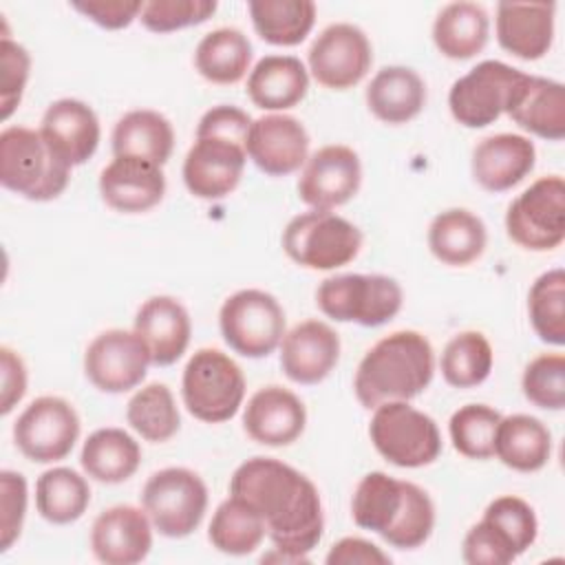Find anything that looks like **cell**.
Here are the masks:
<instances>
[{
	"label": "cell",
	"instance_id": "1",
	"mask_svg": "<svg viewBox=\"0 0 565 565\" xmlns=\"http://www.w3.org/2000/svg\"><path fill=\"white\" fill-rule=\"evenodd\" d=\"M230 494L260 514L274 550L296 563H305L320 543L324 530L320 492L289 463L274 457L243 461L230 479Z\"/></svg>",
	"mask_w": 565,
	"mask_h": 565
},
{
	"label": "cell",
	"instance_id": "2",
	"mask_svg": "<svg viewBox=\"0 0 565 565\" xmlns=\"http://www.w3.org/2000/svg\"><path fill=\"white\" fill-rule=\"evenodd\" d=\"M435 373V351L419 331H395L375 342L358 364L353 391L364 408L408 402L424 393Z\"/></svg>",
	"mask_w": 565,
	"mask_h": 565
},
{
	"label": "cell",
	"instance_id": "3",
	"mask_svg": "<svg viewBox=\"0 0 565 565\" xmlns=\"http://www.w3.org/2000/svg\"><path fill=\"white\" fill-rule=\"evenodd\" d=\"M71 179V166L49 146L44 135L24 126L0 132V183L29 199H57Z\"/></svg>",
	"mask_w": 565,
	"mask_h": 565
},
{
	"label": "cell",
	"instance_id": "4",
	"mask_svg": "<svg viewBox=\"0 0 565 565\" xmlns=\"http://www.w3.org/2000/svg\"><path fill=\"white\" fill-rule=\"evenodd\" d=\"M181 397L192 417L205 424L227 422L243 404L245 375L227 353L199 349L183 369Z\"/></svg>",
	"mask_w": 565,
	"mask_h": 565
},
{
	"label": "cell",
	"instance_id": "5",
	"mask_svg": "<svg viewBox=\"0 0 565 565\" xmlns=\"http://www.w3.org/2000/svg\"><path fill=\"white\" fill-rule=\"evenodd\" d=\"M402 287L384 274H340L324 278L316 289V305L335 322L380 327L402 309Z\"/></svg>",
	"mask_w": 565,
	"mask_h": 565
},
{
	"label": "cell",
	"instance_id": "6",
	"mask_svg": "<svg viewBox=\"0 0 565 565\" xmlns=\"http://www.w3.org/2000/svg\"><path fill=\"white\" fill-rule=\"evenodd\" d=\"M282 249L300 267L329 271L349 265L362 249V232L333 212L309 210L282 230Z\"/></svg>",
	"mask_w": 565,
	"mask_h": 565
},
{
	"label": "cell",
	"instance_id": "7",
	"mask_svg": "<svg viewBox=\"0 0 565 565\" xmlns=\"http://www.w3.org/2000/svg\"><path fill=\"white\" fill-rule=\"evenodd\" d=\"M369 437L375 450L399 468L428 466L441 452V435L435 419L402 399L373 408Z\"/></svg>",
	"mask_w": 565,
	"mask_h": 565
},
{
	"label": "cell",
	"instance_id": "8",
	"mask_svg": "<svg viewBox=\"0 0 565 565\" xmlns=\"http://www.w3.org/2000/svg\"><path fill=\"white\" fill-rule=\"evenodd\" d=\"M141 505L152 527L168 539L192 534L207 510V488L190 468H163L148 477Z\"/></svg>",
	"mask_w": 565,
	"mask_h": 565
},
{
	"label": "cell",
	"instance_id": "9",
	"mask_svg": "<svg viewBox=\"0 0 565 565\" xmlns=\"http://www.w3.org/2000/svg\"><path fill=\"white\" fill-rule=\"evenodd\" d=\"M218 327L227 347L245 358H267L287 333L280 302L263 289L232 294L221 305Z\"/></svg>",
	"mask_w": 565,
	"mask_h": 565
},
{
	"label": "cell",
	"instance_id": "10",
	"mask_svg": "<svg viewBox=\"0 0 565 565\" xmlns=\"http://www.w3.org/2000/svg\"><path fill=\"white\" fill-rule=\"evenodd\" d=\"M505 232L523 249H556L565 238L563 177H541L523 190L505 212Z\"/></svg>",
	"mask_w": 565,
	"mask_h": 565
},
{
	"label": "cell",
	"instance_id": "11",
	"mask_svg": "<svg viewBox=\"0 0 565 565\" xmlns=\"http://www.w3.org/2000/svg\"><path fill=\"white\" fill-rule=\"evenodd\" d=\"M523 77V71L499 60L479 62L452 82L448 93L450 115L466 128H486L494 124L505 113L508 102Z\"/></svg>",
	"mask_w": 565,
	"mask_h": 565
},
{
	"label": "cell",
	"instance_id": "12",
	"mask_svg": "<svg viewBox=\"0 0 565 565\" xmlns=\"http://www.w3.org/2000/svg\"><path fill=\"white\" fill-rule=\"evenodd\" d=\"M79 415L66 399L42 395L13 424V441L35 463H53L71 455L79 437Z\"/></svg>",
	"mask_w": 565,
	"mask_h": 565
},
{
	"label": "cell",
	"instance_id": "13",
	"mask_svg": "<svg viewBox=\"0 0 565 565\" xmlns=\"http://www.w3.org/2000/svg\"><path fill=\"white\" fill-rule=\"evenodd\" d=\"M309 71L313 79L331 90L353 88L364 79L373 62L366 33L349 22L329 24L309 46Z\"/></svg>",
	"mask_w": 565,
	"mask_h": 565
},
{
	"label": "cell",
	"instance_id": "14",
	"mask_svg": "<svg viewBox=\"0 0 565 565\" xmlns=\"http://www.w3.org/2000/svg\"><path fill=\"white\" fill-rule=\"evenodd\" d=\"M150 364V353L143 340L126 329L102 331L84 353L86 377L104 393H126L137 388Z\"/></svg>",
	"mask_w": 565,
	"mask_h": 565
},
{
	"label": "cell",
	"instance_id": "15",
	"mask_svg": "<svg viewBox=\"0 0 565 565\" xmlns=\"http://www.w3.org/2000/svg\"><path fill=\"white\" fill-rule=\"evenodd\" d=\"M360 183L362 163L358 152L349 146L331 143L307 157L298 179V196L311 210L331 212L351 201Z\"/></svg>",
	"mask_w": 565,
	"mask_h": 565
},
{
	"label": "cell",
	"instance_id": "16",
	"mask_svg": "<svg viewBox=\"0 0 565 565\" xmlns=\"http://www.w3.org/2000/svg\"><path fill=\"white\" fill-rule=\"evenodd\" d=\"M245 161V146L216 137H196L183 159V183L196 199H223L241 183Z\"/></svg>",
	"mask_w": 565,
	"mask_h": 565
},
{
	"label": "cell",
	"instance_id": "17",
	"mask_svg": "<svg viewBox=\"0 0 565 565\" xmlns=\"http://www.w3.org/2000/svg\"><path fill=\"white\" fill-rule=\"evenodd\" d=\"M245 152L260 172L269 177H287L305 166L309 154V135L291 115H263L252 121Z\"/></svg>",
	"mask_w": 565,
	"mask_h": 565
},
{
	"label": "cell",
	"instance_id": "18",
	"mask_svg": "<svg viewBox=\"0 0 565 565\" xmlns=\"http://www.w3.org/2000/svg\"><path fill=\"white\" fill-rule=\"evenodd\" d=\"M152 547V523L146 510L113 505L97 514L90 527V550L99 563L135 565Z\"/></svg>",
	"mask_w": 565,
	"mask_h": 565
},
{
	"label": "cell",
	"instance_id": "19",
	"mask_svg": "<svg viewBox=\"0 0 565 565\" xmlns=\"http://www.w3.org/2000/svg\"><path fill=\"white\" fill-rule=\"evenodd\" d=\"M340 360V338L322 320H305L280 340V369L296 384L322 382Z\"/></svg>",
	"mask_w": 565,
	"mask_h": 565
},
{
	"label": "cell",
	"instance_id": "20",
	"mask_svg": "<svg viewBox=\"0 0 565 565\" xmlns=\"http://www.w3.org/2000/svg\"><path fill=\"white\" fill-rule=\"evenodd\" d=\"M307 424L305 404L296 393L282 386L258 388L243 411L245 433L263 446L280 448L294 444Z\"/></svg>",
	"mask_w": 565,
	"mask_h": 565
},
{
	"label": "cell",
	"instance_id": "21",
	"mask_svg": "<svg viewBox=\"0 0 565 565\" xmlns=\"http://www.w3.org/2000/svg\"><path fill=\"white\" fill-rule=\"evenodd\" d=\"M99 194L108 207L141 214L161 203L166 177L161 166L137 157H115L99 174Z\"/></svg>",
	"mask_w": 565,
	"mask_h": 565
},
{
	"label": "cell",
	"instance_id": "22",
	"mask_svg": "<svg viewBox=\"0 0 565 565\" xmlns=\"http://www.w3.org/2000/svg\"><path fill=\"white\" fill-rule=\"evenodd\" d=\"M132 331L143 340L154 366H170L185 353L192 322L177 298L152 296L137 309Z\"/></svg>",
	"mask_w": 565,
	"mask_h": 565
},
{
	"label": "cell",
	"instance_id": "23",
	"mask_svg": "<svg viewBox=\"0 0 565 565\" xmlns=\"http://www.w3.org/2000/svg\"><path fill=\"white\" fill-rule=\"evenodd\" d=\"M40 132L71 168L86 163L95 154L102 137L95 110L73 97L57 99L44 110Z\"/></svg>",
	"mask_w": 565,
	"mask_h": 565
},
{
	"label": "cell",
	"instance_id": "24",
	"mask_svg": "<svg viewBox=\"0 0 565 565\" xmlns=\"http://www.w3.org/2000/svg\"><path fill=\"white\" fill-rule=\"evenodd\" d=\"M534 143L514 132H499L481 139L472 150V177L488 192H505L519 185L534 168Z\"/></svg>",
	"mask_w": 565,
	"mask_h": 565
},
{
	"label": "cell",
	"instance_id": "25",
	"mask_svg": "<svg viewBox=\"0 0 565 565\" xmlns=\"http://www.w3.org/2000/svg\"><path fill=\"white\" fill-rule=\"evenodd\" d=\"M554 2H499L497 40L519 60L543 57L554 40Z\"/></svg>",
	"mask_w": 565,
	"mask_h": 565
},
{
	"label": "cell",
	"instance_id": "26",
	"mask_svg": "<svg viewBox=\"0 0 565 565\" xmlns=\"http://www.w3.org/2000/svg\"><path fill=\"white\" fill-rule=\"evenodd\" d=\"M505 113L516 126L536 137L550 141L565 137V88L561 82L525 73Z\"/></svg>",
	"mask_w": 565,
	"mask_h": 565
},
{
	"label": "cell",
	"instance_id": "27",
	"mask_svg": "<svg viewBox=\"0 0 565 565\" xmlns=\"http://www.w3.org/2000/svg\"><path fill=\"white\" fill-rule=\"evenodd\" d=\"M309 73L294 55H265L247 77V95L263 110H287L305 99Z\"/></svg>",
	"mask_w": 565,
	"mask_h": 565
},
{
	"label": "cell",
	"instance_id": "28",
	"mask_svg": "<svg viewBox=\"0 0 565 565\" xmlns=\"http://www.w3.org/2000/svg\"><path fill=\"white\" fill-rule=\"evenodd\" d=\"M366 106L384 124H406L426 104V84L408 66H384L366 86Z\"/></svg>",
	"mask_w": 565,
	"mask_h": 565
},
{
	"label": "cell",
	"instance_id": "29",
	"mask_svg": "<svg viewBox=\"0 0 565 565\" xmlns=\"http://www.w3.org/2000/svg\"><path fill=\"white\" fill-rule=\"evenodd\" d=\"M488 245L483 221L463 207L439 212L428 227V247L433 256L450 267L475 263Z\"/></svg>",
	"mask_w": 565,
	"mask_h": 565
},
{
	"label": "cell",
	"instance_id": "30",
	"mask_svg": "<svg viewBox=\"0 0 565 565\" xmlns=\"http://www.w3.org/2000/svg\"><path fill=\"white\" fill-rule=\"evenodd\" d=\"M110 146L115 157H137L163 166L174 150V130L161 113L137 108L119 117Z\"/></svg>",
	"mask_w": 565,
	"mask_h": 565
},
{
	"label": "cell",
	"instance_id": "31",
	"mask_svg": "<svg viewBox=\"0 0 565 565\" xmlns=\"http://www.w3.org/2000/svg\"><path fill=\"white\" fill-rule=\"evenodd\" d=\"M494 455L499 461L516 472H536L541 470L552 455V435L547 426L532 415H510L501 417Z\"/></svg>",
	"mask_w": 565,
	"mask_h": 565
},
{
	"label": "cell",
	"instance_id": "32",
	"mask_svg": "<svg viewBox=\"0 0 565 565\" xmlns=\"http://www.w3.org/2000/svg\"><path fill=\"white\" fill-rule=\"evenodd\" d=\"M406 488L408 481H399L380 470L364 475L351 499L355 525L386 539L404 512Z\"/></svg>",
	"mask_w": 565,
	"mask_h": 565
},
{
	"label": "cell",
	"instance_id": "33",
	"mask_svg": "<svg viewBox=\"0 0 565 565\" xmlns=\"http://www.w3.org/2000/svg\"><path fill=\"white\" fill-rule=\"evenodd\" d=\"M490 18L477 2H450L433 22V42L450 60H470L488 44Z\"/></svg>",
	"mask_w": 565,
	"mask_h": 565
},
{
	"label": "cell",
	"instance_id": "34",
	"mask_svg": "<svg viewBox=\"0 0 565 565\" xmlns=\"http://www.w3.org/2000/svg\"><path fill=\"white\" fill-rule=\"evenodd\" d=\"M79 463L99 483H121L137 472L141 448L121 428H97L86 437Z\"/></svg>",
	"mask_w": 565,
	"mask_h": 565
},
{
	"label": "cell",
	"instance_id": "35",
	"mask_svg": "<svg viewBox=\"0 0 565 565\" xmlns=\"http://www.w3.org/2000/svg\"><path fill=\"white\" fill-rule=\"evenodd\" d=\"M252 62V42L232 26H221L201 38L194 51L199 75L212 84H236L245 77Z\"/></svg>",
	"mask_w": 565,
	"mask_h": 565
},
{
	"label": "cell",
	"instance_id": "36",
	"mask_svg": "<svg viewBox=\"0 0 565 565\" xmlns=\"http://www.w3.org/2000/svg\"><path fill=\"white\" fill-rule=\"evenodd\" d=\"M90 503L88 481L73 468L44 470L35 481V508L53 525L77 521Z\"/></svg>",
	"mask_w": 565,
	"mask_h": 565
},
{
	"label": "cell",
	"instance_id": "37",
	"mask_svg": "<svg viewBox=\"0 0 565 565\" xmlns=\"http://www.w3.org/2000/svg\"><path fill=\"white\" fill-rule=\"evenodd\" d=\"M247 9L256 33L276 46L300 44L316 22L311 0H252Z\"/></svg>",
	"mask_w": 565,
	"mask_h": 565
},
{
	"label": "cell",
	"instance_id": "38",
	"mask_svg": "<svg viewBox=\"0 0 565 565\" xmlns=\"http://www.w3.org/2000/svg\"><path fill=\"white\" fill-rule=\"evenodd\" d=\"M267 530L260 514L232 494L214 510L207 527L212 547L230 556H245L256 552Z\"/></svg>",
	"mask_w": 565,
	"mask_h": 565
},
{
	"label": "cell",
	"instance_id": "39",
	"mask_svg": "<svg viewBox=\"0 0 565 565\" xmlns=\"http://www.w3.org/2000/svg\"><path fill=\"white\" fill-rule=\"evenodd\" d=\"M126 419L141 439L163 444L181 428V415L172 391L161 382L141 386L126 406Z\"/></svg>",
	"mask_w": 565,
	"mask_h": 565
},
{
	"label": "cell",
	"instance_id": "40",
	"mask_svg": "<svg viewBox=\"0 0 565 565\" xmlns=\"http://www.w3.org/2000/svg\"><path fill=\"white\" fill-rule=\"evenodd\" d=\"M494 353L488 338L479 331H461L448 340L441 351L439 369L455 388H472L488 380Z\"/></svg>",
	"mask_w": 565,
	"mask_h": 565
},
{
	"label": "cell",
	"instance_id": "41",
	"mask_svg": "<svg viewBox=\"0 0 565 565\" xmlns=\"http://www.w3.org/2000/svg\"><path fill=\"white\" fill-rule=\"evenodd\" d=\"M527 311L532 329L543 342L565 344V271L561 267L541 274L532 282Z\"/></svg>",
	"mask_w": 565,
	"mask_h": 565
},
{
	"label": "cell",
	"instance_id": "42",
	"mask_svg": "<svg viewBox=\"0 0 565 565\" xmlns=\"http://www.w3.org/2000/svg\"><path fill=\"white\" fill-rule=\"evenodd\" d=\"M501 413L486 404H466L457 408L448 422L455 450L468 459L494 457V437Z\"/></svg>",
	"mask_w": 565,
	"mask_h": 565
},
{
	"label": "cell",
	"instance_id": "43",
	"mask_svg": "<svg viewBox=\"0 0 565 565\" xmlns=\"http://www.w3.org/2000/svg\"><path fill=\"white\" fill-rule=\"evenodd\" d=\"M523 395L539 408L561 411L565 406V358L541 353L523 371Z\"/></svg>",
	"mask_w": 565,
	"mask_h": 565
},
{
	"label": "cell",
	"instance_id": "44",
	"mask_svg": "<svg viewBox=\"0 0 565 565\" xmlns=\"http://www.w3.org/2000/svg\"><path fill=\"white\" fill-rule=\"evenodd\" d=\"M490 525H494L512 545L516 556H521L539 534V521L527 501L514 494H503L490 501L483 516Z\"/></svg>",
	"mask_w": 565,
	"mask_h": 565
},
{
	"label": "cell",
	"instance_id": "45",
	"mask_svg": "<svg viewBox=\"0 0 565 565\" xmlns=\"http://www.w3.org/2000/svg\"><path fill=\"white\" fill-rule=\"evenodd\" d=\"M435 527V505L426 490L417 483L408 481L406 488V503L397 525L386 534L384 543L397 550H417L422 547Z\"/></svg>",
	"mask_w": 565,
	"mask_h": 565
},
{
	"label": "cell",
	"instance_id": "46",
	"mask_svg": "<svg viewBox=\"0 0 565 565\" xmlns=\"http://www.w3.org/2000/svg\"><path fill=\"white\" fill-rule=\"evenodd\" d=\"M214 0H148L139 13L141 24L154 33H170L212 18Z\"/></svg>",
	"mask_w": 565,
	"mask_h": 565
},
{
	"label": "cell",
	"instance_id": "47",
	"mask_svg": "<svg viewBox=\"0 0 565 565\" xmlns=\"http://www.w3.org/2000/svg\"><path fill=\"white\" fill-rule=\"evenodd\" d=\"M0 115L2 119H9L22 99L31 71L29 51L9 35H2L0 40Z\"/></svg>",
	"mask_w": 565,
	"mask_h": 565
},
{
	"label": "cell",
	"instance_id": "48",
	"mask_svg": "<svg viewBox=\"0 0 565 565\" xmlns=\"http://www.w3.org/2000/svg\"><path fill=\"white\" fill-rule=\"evenodd\" d=\"M26 479L20 472H0V552H7L20 536L26 516Z\"/></svg>",
	"mask_w": 565,
	"mask_h": 565
},
{
	"label": "cell",
	"instance_id": "49",
	"mask_svg": "<svg viewBox=\"0 0 565 565\" xmlns=\"http://www.w3.org/2000/svg\"><path fill=\"white\" fill-rule=\"evenodd\" d=\"M461 556L470 565H508L516 558V552L494 525L481 519L463 536Z\"/></svg>",
	"mask_w": 565,
	"mask_h": 565
},
{
	"label": "cell",
	"instance_id": "50",
	"mask_svg": "<svg viewBox=\"0 0 565 565\" xmlns=\"http://www.w3.org/2000/svg\"><path fill=\"white\" fill-rule=\"evenodd\" d=\"M249 128H252V117L243 108L221 104V106L210 108L199 119L196 137H216V139H225V141L245 146Z\"/></svg>",
	"mask_w": 565,
	"mask_h": 565
},
{
	"label": "cell",
	"instance_id": "51",
	"mask_svg": "<svg viewBox=\"0 0 565 565\" xmlns=\"http://www.w3.org/2000/svg\"><path fill=\"white\" fill-rule=\"evenodd\" d=\"M75 11L93 20L102 29H124L135 18H139L143 2L141 0H75L71 2Z\"/></svg>",
	"mask_w": 565,
	"mask_h": 565
},
{
	"label": "cell",
	"instance_id": "52",
	"mask_svg": "<svg viewBox=\"0 0 565 565\" xmlns=\"http://www.w3.org/2000/svg\"><path fill=\"white\" fill-rule=\"evenodd\" d=\"M324 561L327 565H386L391 556L366 539L344 536L331 545Z\"/></svg>",
	"mask_w": 565,
	"mask_h": 565
},
{
	"label": "cell",
	"instance_id": "53",
	"mask_svg": "<svg viewBox=\"0 0 565 565\" xmlns=\"http://www.w3.org/2000/svg\"><path fill=\"white\" fill-rule=\"evenodd\" d=\"M0 373H2L0 413L9 415L26 393V366L22 358L9 347L0 349Z\"/></svg>",
	"mask_w": 565,
	"mask_h": 565
}]
</instances>
